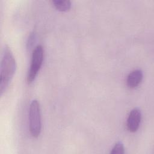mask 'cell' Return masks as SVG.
Listing matches in <instances>:
<instances>
[{"mask_svg":"<svg viewBox=\"0 0 154 154\" xmlns=\"http://www.w3.org/2000/svg\"><path fill=\"white\" fill-rule=\"evenodd\" d=\"M16 69V60L13 54L8 46H5L1 63L0 94L1 96L7 89Z\"/></svg>","mask_w":154,"mask_h":154,"instance_id":"obj_1","label":"cell"},{"mask_svg":"<svg viewBox=\"0 0 154 154\" xmlns=\"http://www.w3.org/2000/svg\"><path fill=\"white\" fill-rule=\"evenodd\" d=\"M29 131L33 137L37 138L42 131V118L40 103L37 100H33L29 109Z\"/></svg>","mask_w":154,"mask_h":154,"instance_id":"obj_2","label":"cell"},{"mask_svg":"<svg viewBox=\"0 0 154 154\" xmlns=\"http://www.w3.org/2000/svg\"><path fill=\"white\" fill-rule=\"evenodd\" d=\"M44 56V50L41 45H37L33 50L29 69L27 74L26 80L29 84L35 79L42 65Z\"/></svg>","mask_w":154,"mask_h":154,"instance_id":"obj_3","label":"cell"},{"mask_svg":"<svg viewBox=\"0 0 154 154\" xmlns=\"http://www.w3.org/2000/svg\"><path fill=\"white\" fill-rule=\"evenodd\" d=\"M141 120V112L140 109L135 108L130 112L126 126L129 131L131 132H136L140 125Z\"/></svg>","mask_w":154,"mask_h":154,"instance_id":"obj_4","label":"cell"},{"mask_svg":"<svg viewBox=\"0 0 154 154\" xmlns=\"http://www.w3.org/2000/svg\"><path fill=\"white\" fill-rule=\"evenodd\" d=\"M143 77V74L141 70L136 69L132 71L127 77V86L130 88H135L141 83Z\"/></svg>","mask_w":154,"mask_h":154,"instance_id":"obj_5","label":"cell"},{"mask_svg":"<svg viewBox=\"0 0 154 154\" xmlns=\"http://www.w3.org/2000/svg\"><path fill=\"white\" fill-rule=\"evenodd\" d=\"M52 2L55 8L60 11H69L71 7V2L69 0H54Z\"/></svg>","mask_w":154,"mask_h":154,"instance_id":"obj_6","label":"cell"},{"mask_svg":"<svg viewBox=\"0 0 154 154\" xmlns=\"http://www.w3.org/2000/svg\"><path fill=\"white\" fill-rule=\"evenodd\" d=\"M112 154H123L125 153V148L123 144L119 141L114 144L111 151L110 152Z\"/></svg>","mask_w":154,"mask_h":154,"instance_id":"obj_7","label":"cell"},{"mask_svg":"<svg viewBox=\"0 0 154 154\" xmlns=\"http://www.w3.org/2000/svg\"><path fill=\"white\" fill-rule=\"evenodd\" d=\"M35 38H36L35 34L34 32L31 33L28 38V43H27L28 48L29 49L33 46L34 43H35Z\"/></svg>","mask_w":154,"mask_h":154,"instance_id":"obj_8","label":"cell"}]
</instances>
